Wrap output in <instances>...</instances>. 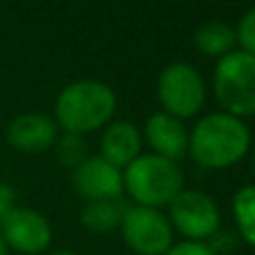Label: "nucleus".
Wrapping results in <instances>:
<instances>
[{"label":"nucleus","instance_id":"f257e3e1","mask_svg":"<svg viewBox=\"0 0 255 255\" xmlns=\"http://www.w3.org/2000/svg\"><path fill=\"white\" fill-rule=\"evenodd\" d=\"M251 130L242 119L226 112L202 117L188 132V152L195 163L208 170H224L247 157Z\"/></svg>","mask_w":255,"mask_h":255},{"label":"nucleus","instance_id":"f03ea898","mask_svg":"<svg viewBox=\"0 0 255 255\" xmlns=\"http://www.w3.org/2000/svg\"><path fill=\"white\" fill-rule=\"evenodd\" d=\"M117 112V94L108 83L81 79L65 85L54 103V121L67 134H90L112 121Z\"/></svg>","mask_w":255,"mask_h":255},{"label":"nucleus","instance_id":"7ed1b4c3","mask_svg":"<svg viewBox=\"0 0 255 255\" xmlns=\"http://www.w3.org/2000/svg\"><path fill=\"white\" fill-rule=\"evenodd\" d=\"M124 190L134 206L166 208L184 190V172L179 163L157 154H139L124 170Z\"/></svg>","mask_w":255,"mask_h":255},{"label":"nucleus","instance_id":"20e7f679","mask_svg":"<svg viewBox=\"0 0 255 255\" xmlns=\"http://www.w3.org/2000/svg\"><path fill=\"white\" fill-rule=\"evenodd\" d=\"M213 90L222 112L242 121L255 117V56L242 49L222 56L213 72Z\"/></svg>","mask_w":255,"mask_h":255},{"label":"nucleus","instance_id":"39448f33","mask_svg":"<svg viewBox=\"0 0 255 255\" xmlns=\"http://www.w3.org/2000/svg\"><path fill=\"white\" fill-rule=\"evenodd\" d=\"M157 97L166 115L186 121L193 119L206 103V83L193 65L170 63L159 74Z\"/></svg>","mask_w":255,"mask_h":255},{"label":"nucleus","instance_id":"423d86ee","mask_svg":"<svg viewBox=\"0 0 255 255\" xmlns=\"http://www.w3.org/2000/svg\"><path fill=\"white\" fill-rule=\"evenodd\" d=\"M168 222L186 242H208L220 233L222 215L217 204L202 190H181L168 204Z\"/></svg>","mask_w":255,"mask_h":255},{"label":"nucleus","instance_id":"0eeeda50","mask_svg":"<svg viewBox=\"0 0 255 255\" xmlns=\"http://www.w3.org/2000/svg\"><path fill=\"white\" fill-rule=\"evenodd\" d=\"M119 231L126 247L136 255H166L175 244V231L159 208L128 206Z\"/></svg>","mask_w":255,"mask_h":255},{"label":"nucleus","instance_id":"6e6552de","mask_svg":"<svg viewBox=\"0 0 255 255\" xmlns=\"http://www.w3.org/2000/svg\"><path fill=\"white\" fill-rule=\"evenodd\" d=\"M0 238L9 251L40 255L52 244V224L43 213L27 206H16L0 220Z\"/></svg>","mask_w":255,"mask_h":255},{"label":"nucleus","instance_id":"1a4fd4ad","mask_svg":"<svg viewBox=\"0 0 255 255\" xmlns=\"http://www.w3.org/2000/svg\"><path fill=\"white\" fill-rule=\"evenodd\" d=\"M72 188L85 202L119 199L124 195V170L115 168L99 154H90L72 170Z\"/></svg>","mask_w":255,"mask_h":255},{"label":"nucleus","instance_id":"9d476101","mask_svg":"<svg viewBox=\"0 0 255 255\" xmlns=\"http://www.w3.org/2000/svg\"><path fill=\"white\" fill-rule=\"evenodd\" d=\"M58 139V126L52 117L40 115V112H25L7 126V141L11 148L20 152L38 154L54 148Z\"/></svg>","mask_w":255,"mask_h":255},{"label":"nucleus","instance_id":"9b49d317","mask_svg":"<svg viewBox=\"0 0 255 255\" xmlns=\"http://www.w3.org/2000/svg\"><path fill=\"white\" fill-rule=\"evenodd\" d=\"M141 139L148 143L152 154L170 161H179L188 152V128L184 126V121L166 112H154L148 117Z\"/></svg>","mask_w":255,"mask_h":255},{"label":"nucleus","instance_id":"f8f14e48","mask_svg":"<svg viewBox=\"0 0 255 255\" xmlns=\"http://www.w3.org/2000/svg\"><path fill=\"white\" fill-rule=\"evenodd\" d=\"M141 132L130 121H110L101 134V154L108 163L126 170L141 154Z\"/></svg>","mask_w":255,"mask_h":255},{"label":"nucleus","instance_id":"ddd939ff","mask_svg":"<svg viewBox=\"0 0 255 255\" xmlns=\"http://www.w3.org/2000/svg\"><path fill=\"white\" fill-rule=\"evenodd\" d=\"M128 211V204L124 197L119 199H101V202H85L81 211V224L85 231L97 235H108L121 226Z\"/></svg>","mask_w":255,"mask_h":255},{"label":"nucleus","instance_id":"4468645a","mask_svg":"<svg viewBox=\"0 0 255 255\" xmlns=\"http://www.w3.org/2000/svg\"><path fill=\"white\" fill-rule=\"evenodd\" d=\"M195 47L204 54V56H226L238 47V40H235V29L226 22H206V25L197 27L195 31Z\"/></svg>","mask_w":255,"mask_h":255},{"label":"nucleus","instance_id":"2eb2a0df","mask_svg":"<svg viewBox=\"0 0 255 255\" xmlns=\"http://www.w3.org/2000/svg\"><path fill=\"white\" fill-rule=\"evenodd\" d=\"M233 220L242 242L255 247V184H247L233 195Z\"/></svg>","mask_w":255,"mask_h":255},{"label":"nucleus","instance_id":"dca6fc26","mask_svg":"<svg viewBox=\"0 0 255 255\" xmlns=\"http://www.w3.org/2000/svg\"><path fill=\"white\" fill-rule=\"evenodd\" d=\"M54 148H56V159L61 166L65 168H72L74 170L76 166H79L81 161H85V159L90 157L88 154V143H85L83 136L79 134H63L56 139V143H54Z\"/></svg>","mask_w":255,"mask_h":255},{"label":"nucleus","instance_id":"f3484780","mask_svg":"<svg viewBox=\"0 0 255 255\" xmlns=\"http://www.w3.org/2000/svg\"><path fill=\"white\" fill-rule=\"evenodd\" d=\"M235 40L240 49L255 56V7H251L247 13H242L238 27H235Z\"/></svg>","mask_w":255,"mask_h":255},{"label":"nucleus","instance_id":"a211bd4d","mask_svg":"<svg viewBox=\"0 0 255 255\" xmlns=\"http://www.w3.org/2000/svg\"><path fill=\"white\" fill-rule=\"evenodd\" d=\"M166 255H217L208 242H179L172 244Z\"/></svg>","mask_w":255,"mask_h":255},{"label":"nucleus","instance_id":"6ab92c4d","mask_svg":"<svg viewBox=\"0 0 255 255\" xmlns=\"http://www.w3.org/2000/svg\"><path fill=\"white\" fill-rule=\"evenodd\" d=\"M16 206L18 204H16V190H13V186L0 181V220H2L9 211H13Z\"/></svg>","mask_w":255,"mask_h":255},{"label":"nucleus","instance_id":"aec40b11","mask_svg":"<svg viewBox=\"0 0 255 255\" xmlns=\"http://www.w3.org/2000/svg\"><path fill=\"white\" fill-rule=\"evenodd\" d=\"M0 255H9V249H7V247H4L2 238H0Z\"/></svg>","mask_w":255,"mask_h":255},{"label":"nucleus","instance_id":"412c9836","mask_svg":"<svg viewBox=\"0 0 255 255\" xmlns=\"http://www.w3.org/2000/svg\"><path fill=\"white\" fill-rule=\"evenodd\" d=\"M49 255H79V253H74V251H54Z\"/></svg>","mask_w":255,"mask_h":255},{"label":"nucleus","instance_id":"4be33fe9","mask_svg":"<svg viewBox=\"0 0 255 255\" xmlns=\"http://www.w3.org/2000/svg\"><path fill=\"white\" fill-rule=\"evenodd\" d=\"M251 168H253V175H255V150H253V157H251Z\"/></svg>","mask_w":255,"mask_h":255}]
</instances>
